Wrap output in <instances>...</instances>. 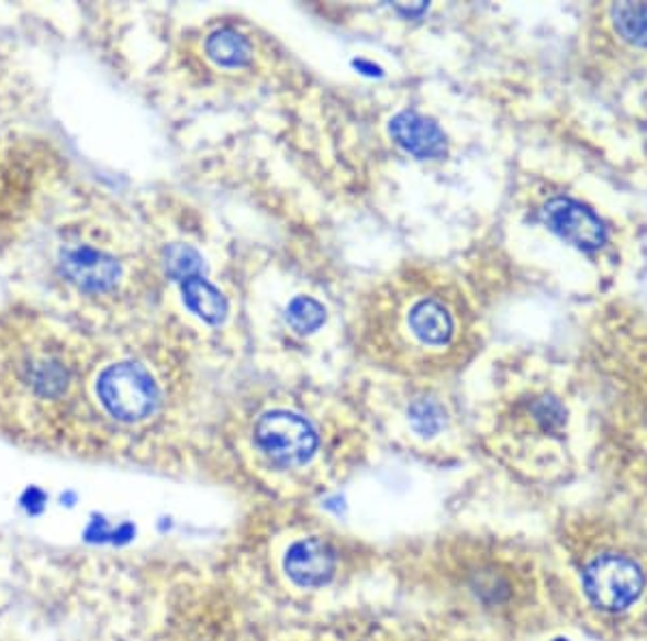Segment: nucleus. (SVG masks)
<instances>
[{
    "mask_svg": "<svg viewBox=\"0 0 647 641\" xmlns=\"http://www.w3.org/2000/svg\"><path fill=\"white\" fill-rule=\"evenodd\" d=\"M63 277L85 294H111L118 290L123 266L111 251L91 242H69L60 248Z\"/></svg>",
    "mask_w": 647,
    "mask_h": 641,
    "instance_id": "5",
    "label": "nucleus"
},
{
    "mask_svg": "<svg viewBox=\"0 0 647 641\" xmlns=\"http://www.w3.org/2000/svg\"><path fill=\"white\" fill-rule=\"evenodd\" d=\"M611 18L620 37L637 48H647V4L644 2H617L611 9Z\"/></svg>",
    "mask_w": 647,
    "mask_h": 641,
    "instance_id": "12",
    "label": "nucleus"
},
{
    "mask_svg": "<svg viewBox=\"0 0 647 641\" xmlns=\"http://www.w3.org/2000/svg\"><path fill=\"white\" fill-rule=\"evenodd\" d=\"M20 504H22V508L29 515H42L44 512V506H46V493L40 490V488H35V486H31V488L24 490Z\"/></svg>",
    "mask_w": 647,
    "mask_h": 641,
    "instance_id": "16",
    "label": "nucleus"
},
{
    "mask_svg": "<svg viewBox=\"0 0 647 641\" xmlns=\"http://www.w3.org/2000/svg\"><path fill=\"white\" fill-rule=\"evenodd\" d=\"M85 538L89 542H104V540L113 538V531L109 529L107 521H93V523L89 524V529L85 531Z\"/></svg>",
    "mask_w": 647,
    "mask_h": 641,
    "instance_id": "17",
    "label": "nucleus"
},
{
    "mask_svg": "<svg viewBox=\"0 0 647 641\" xmlns=\"http://www.w3.org/2000/svg\"><path fill=\"white\" fill-rule=\"evenodd\" d=\"M462 333L451 294L411 268L367 296L356 324L360 350L371 361L406 374L447 365Z\"/></svg>",
    "mask_w": 647,
    "mask_h": 641,
    "instance_id": "1",
    "label": "nucleus"
},
{
    "mask_svg": "<svg viewBox=\"0 0 647 641\" xmlns=\"http://www.w3.org/2000/svg\"><path fill=\"white\" fill-rule=\"evenodd\" d=\"M96 391L107 412L125 423L152 417L160 405V389L152 372L132 361L104 367L98 376Z\"/></svg>",
    "mask_w": 647,
    "mask_h": 641,
    "instance_id": "2",
    "label": "nucleus"
},
{
    "mask_svg": "<svg viewBox=\"0 0 647 641\" xmlns=\"http://www.w3.org/2000/svg\"><path fill=\"white\" fill-rule=\"evenodd\" d=\"M257 447L277 465H304L317 450L313 426L290 410H272L255 423Z\"/></svg>",
    "mask_w": 647,
    "mask_h": 641,
    "instance_id": "4",
    "label": "nucleus"
},
{
    "mask_svg": "<svg viewBox=\"0 0 647 641\" xmlns=\"http://www.w3.org/2000/svg\"><path fill=\"white\" fill-rule=\"evenodd\" d=\"M391 136L414 158H440L447 152V139L443 130L416 113H400L391 121Z\"/></svg>",
    "mask_w": 647,
    "mask_h": 641,
    "instance_id": "8",
    "label": "nucleus"
},
{
    "mask_svg": "<svg viewBox=\"0 0 647 641\" xmlns=\"http://www.w3.org/2000/svg\"><path fill=\"white\" fill-rule=\"evenodd\" d=\"M181 291H183V302L186 307L199 316L201 320L210 324H219L227 316V300L223 294L216 290L208 279L201 275L188 277L181 281Z\"/></svg>",
    "mask_w": 647,
    "mask_h": 641,
    "instance_id": "10",
    "label": "nucleus"
},
{
    "mask_svg": "<svg viewBox=\"0 0 647 641\" xmlns=\"http://www.w3.org/2000/svg\"><path fill=\"white\" fill-rule=\"evenodd\" d=\"M24 380L40 398L55 400V398H60L67 391L69 374L55 358L42 356V358L33 361L31 365H26Z\"/></svg>",
    "mask_w": 647,
    "mask_h": 641,
    "instance_id": "11",
    "label": "nucleus"
},
{
    "mask_svg": "<svg viewBox=\"0 0 647 641\" xmlns=\"http://www.w3.org/2000/svg\"><path fill=\"white\" fill-rule=\"evenodd\" d=\"M324 320L326 309L309 296H298L288 307V322L298 333H313L324 324Z\"/></svg>",
    "mask_w": 647,
    "mask_h": 641,
    "instance_id": "13",
    "label": "nucleus"
},
{
    "mask_svg": "<svg viewBox=\"0 0 647 641\" xmlns=\"http://www.w3.org/2000/svg\"><path fill=\"white\" fill-rule=\"evenodd\" d=\"M542 214L550 232L557 233L559 237L568 240L579 248L593 251L606 242V230L602 221L575 199L555 197L544 206Z\"/></svg>",
    "mask_w": 647,
    "mask_h": 641,
    "instance_id": "6",
    "label": "nucleus"
},
{
    "mask_svg": "<svg viewBox=\"0 0 647 641\" xmlns=\"http://www.w3.org/2000/svg\"><path fill=\"white\" fill-rule=\"evenodd\" d=\"M169 270L179 281L197 277L201 270V257L188 246H176L169 251Z\"/></svg>",
    "mask_w": 647,
    "mask_h": 641,
    "instance_id": "14",
    "label": "nucleus"
},
{
    "mask_svg": "<svg viewBox=\"0 0 647 641\" xmlns=\"http://www.w3.org/2000/svg\"><path fill=\"white\" fill-rule=\"evenodd\" d=\"M583 587L591 605L615 614L639 600L646 587V577L631 557L604 553L589 562L583 573Z\"/></svg>",
    "mask_w": 647,
    "mask_h": 641,
    "instance_id": "3",
    "label": "nucleus"
},
{
    "mask_svg": "<svg viewBox=\"0 0 647 641\" xmlns=\"http://www.w3.org/2000/svg\"><path fill=\"white\" fill-rule=\"evenodd\" d=\"M288 577L300 587H322L335 575V553L320 538H302L294 542L283 560Z\"/></svg>",
    "mask_w": 647,
    "mask_h": 641,
    "instance_id": "7",
    "label": "nucleus"
},
{
    "mask_svg": "<svg viewBox=\"0 0 647 641\" xmlns=\"http://www.w3.org/2000/svg\"><path fill=\"white\" fill-rule=\"evenodd\" d=\"M412 423L421 434H434L443 423V415L434 405L423 402L412 408Z\"/></svg>",
    "mask_w": 647,
    "mask_h": 641,
    "instance_id": "15",
    "label": "nucleus"
},
{
    "mask_svg": "<svg viewBox=\"0 0 647 641\" xmlns=\"http://www.w3.org/2000/svg\"><path fill=\"white\" fill-rule=\"evenodd\" d=\"M253 55L250 40L232 26L210 33L205 40V57L223 69H242L250 65Z\"/></svg>",
    "mask_w": 647,
    "mask_h": 641,
    "instance_id": "9",
    "label": "nucleus"
}]
</instances>
